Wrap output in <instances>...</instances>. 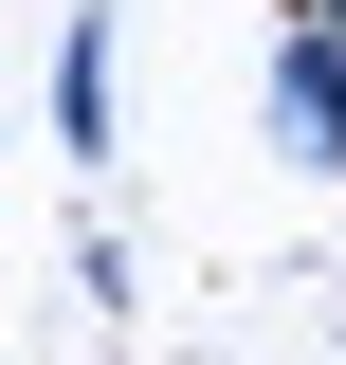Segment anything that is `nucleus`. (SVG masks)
<instances>
[{
    "label": "nucleus",
    "instance_id": "7ed1b4c3",
    "mask_svg": "<svg viewBox=\"0 0 346 365\" xmlns=\"http://www.w3.org/2000/svg\"><path fill=\"white\" fill-rule=\"evenodd\" d=\"M328 19H346V0H328Z\"/></svg>",
    "mask_w": 346,
    "mask_h": 365
},
{
    "label": "nucleus",
    "instance_id": "f03ea898",
    "mask_svg": "<svg viewBox=\"0 0 346 365\" xmlns=\"http://www.w3.org/2000/svg\"><path fill=\"white\" fill-rule=\"evenodd\" d=\"M55 146H73V165H110V19H73V37H55Z\"/></svg>",
    "mask_w": 346,
    "mask_h": 365
},
{
    "label": "nucleus",
    "instance_id": "f257e3e1",
    "mask_svg": "<svg viewBox=\"0 0 346 365\" xmlns=\"http://www.w3.org/2000/svg\"><path fill=\"white\" fill-rule=\"evenodd\" d=\"M273 146L310 182H346V19L328 0H273Z\"/></svg>",
    "mask_w": 346,
    "mask_h": 365
}]
</instances>
